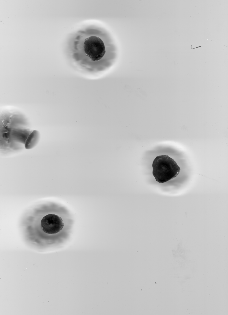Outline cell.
Segmentation results:
<instances>
[{"mask_svg": "<svg viewBox=\"0 0 228 315\" xmlns=\"http://www.w3.org/2000/svg\"><path fill=\"white\" fill-rule=\"evenodd\" d=\"M101 28L90 26L71 35L66 44L68 58L75 63L88 66L101 65L109 54L106 36Z\"/></svg>", "mask_w": 228, "mask_h": 315, "instance_id": "6da1fadb", "label": "cell"}, {"mask_svg": "<svg viewBox=\"0 0 228 315\" xmlns=\"http://www.w3.org/2000/svg\"><path fill=\"white\" fill-rule=\"evenodd\" d=\"M152 166L153 175L156 180L161 183L176 177L180 171V168L176 162L166 155L157 156Z\"/></svg>", "mask_w": 228, "mask_h": 315, "instance_id": "7a4b0ae2", "label": "cell"}, {"mask_svg": "<svg viewBox=\"0 0 228 315\" xmlns=\"http://www.w3.org/2000/svg\"><path fill=\"white\" fill-rule=\"evenodd\" d=\"M64 226V223L62 217L54 213L46 215L40 221L41 229L48 235H54L60 233Z\"/></svg>", "mask_w": 228, "mask_h": 315, "instance_id": "3957f363", "label": "cell"}, {"mask_svg": "<svg viewBox=\"0 0 228 315\" xmlns=\"http://www.w3.org/2000/svg\"><path fill=\"white\" fill-rule=\"evenodd\" d=\"M40 138V134L37 130L33 131L28 136L25 144L26 149H31L34 147L38 143Z\"/></svg>", "mask_w": 228, "mask_h": 315, "instance_id": "277c9868", "label": "cell"}]
</instances>
